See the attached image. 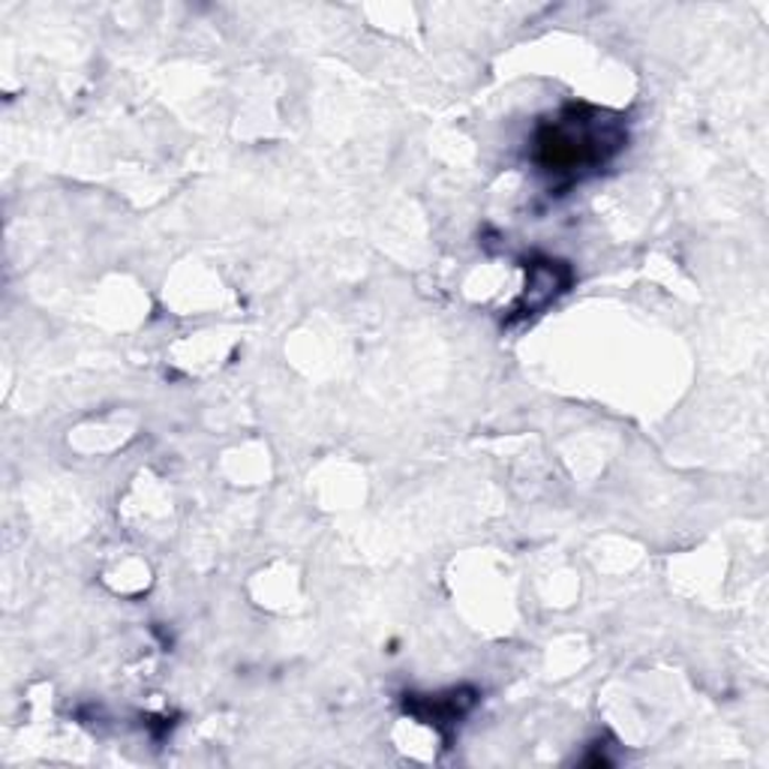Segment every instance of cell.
<instances>
[{"label":"cell","mask_w":769,"mask_h":769,"mask_svg":"<svg viewBox=\"0 0 769 769\" xmlns=\"http://www.w3.org/2000/svg\"><path fill=\"white\" fill-rule=\"evenodd\" d=\"M628 142L626 123L593 106H565L535 132L532 160L553 181H581L605 169Z\"/></svg>","instance_id":"obj_1"},{"label":"cell","mask_w":769,"mask_h":769,"mask_svg":"<svg viewBox=\"0 0 769 769\" xmlns=\"http://www.w3.org/2000/svg\"><path fill=\"white\" fill-rule=\"evenodd\" d=\"M433 697V694H430ZM475 704V694L469 692H451L448 697H442V694H436L433 701H424V697H412L409 701V710L418 715V718H424V722H430V725H454L461 715L469 713V706Z\"/></svg>","instance_id":"obj_2"},{"label":"cell","mask_w":769,"mask_h":769,"mask_svg":"<svg viewBox=\"0 0 769 769\" xmlns=\"http://www.w3.org/2000/svg\"><path fill=\"white\" fill-rule=\"evenodd\" d=\"M560 271H565L560 262H544V268H535V271H532V280L527 283V295H523V313H535V310H541L544 304H550L560 292H565L568 280L560 283V280H556Z\"/></svg>","instance_id":"obj_3"}]
</instances>
